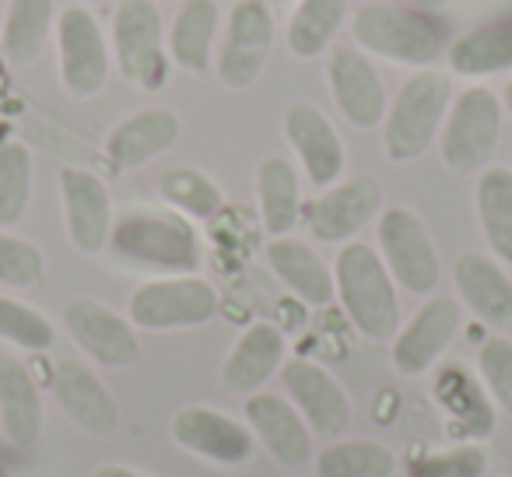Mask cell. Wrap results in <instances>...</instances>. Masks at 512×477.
I'll return each instance as SVG.
<instances>
[{
    "mask_svg": "<svg viewBox=\"0 0 512 477\" xmlns=\"http://www.w3.org/2000/svg\"><path fill=\"white\" fill-rule=\"evenodd\" d=\"M383 211V186L372 176L337 179L313 200H302V225L316 243H351Z\"/></svg>",
    "mask_w": 512,
    "mask_h": 477,
    "instance_id": "cell-9",
    "label": "cell"
},
{
    "mask_svg": "<svg viewBox=\"0 0 512 477\" xmlns=\"http://www.w3.org/2000/svg\"><path fill=\"white\" fill-rule=\"evenodd\" d=\"M113 50L120 74L141 92H158L169 81L162 15L151 0H120L113 11Z\"/></svg>",
    "mask_w": 512,
    "mask_h": 477,
    "instance_id": "cell-7",
    "label": "cell"
},
{
    "mask_svg": "<svg viewBox=\"0 0 512 477\" xmlns=\"http://www.w3.org/2000/svg\"><path fill=\"white\" fill-rule=\"evenodd\" d=\"M0 341L15 344L22 351H50L57 341V327L46 313L25 306V302L11 299V295H0Z\"/></svg>",
    "mask_w": 512,
    "mask_h": 477,
    "instance_id": "cell-37",
    "label": "cell"
},
{
    "mask_svg": "<svg viewBox=\"0 0 512 477\" xmlns=\"http://www.w3.org/2000/svg\"><path fill=\"white\" fill-rule=\"evenodd\" d=\"M285 137L292 144V151L299 155L302 172L313 186L327 190L341 179L344 165H348V151L337 134V127L330 123L327 113L313 106V102H295L285 113Z\"/></svg>",
    "mask_w": 512,
    "mask_h": 477,
    "instance_id": "cell-20",
    "label": "cell"
},
{
    "mask_svg": "<svg viewBox=\"0 0 512 477\" xmlns=\"http://www.w3.org/2000/svg\"><path fill=\"white\" fill-rule=\"evenodd\" d=\"M85 4H95V8H102V4H113V0H85Z\"/></svg>",
    "mask_w": 512,
    "mask_h": 477,
    "instance_id": "cell-43",
    "label": "cell"
},
{
    "mask_svg": "<svg viewBox=\"0 0 512 477\" xmlns=\"http://www.w3.org/2000/svg\"><path fill=\"white\" fill-rule=\"evenodd\" d=\"M460 302L453 295H432L404 327L393 334L390 362L400 376H425L460 334Z\"/></svg>",
    "mask_w": 512,
    "mask_h": 477,
    "instance_id": "cell-14",
    "label": "cell"
},
{
    "mask_svg": "<svg viewBox=\"0 0 512 477\" xmlns=\"http://www.w3.org/2000/svg\"><path fill=\"white\" fill-rule=\"evenodd\" d=\"M477 372L488 390L491 404L512 414V341L505 334H491L477 351Z\"/></svg>",
    "mask_w": 512,
    "mask_h": 477,
    "instance_id": "cell-39",
    "label": "cell"
},
{
    "mask_svg": "<svg viewBox=\"0 0 512 477\" xmlns=\"http://www.w3.org/2000/svg\"><path fill=\"white\" fill-rule=\"evenodd\" d=\"M64 330L95 365L106 369H130L141 358L137 327L116 309L102 306L95 299H71L60 313Z\"/></svg>",
    "mask_w": 512,
    "mask_h": 477,
    "instance_id": "cell-13",
    "label": "cell"
},
{
    "mask_svg": "<svg viewBox=\"0 0 512 477\" xmlns=\"http://www.w3.org/2000/svg\"><path fill=\"white\" fill-rule=\"evenodd\" d=\"M256 200H260V218L264 228L281 239L292 235V228L302 221V190L295 165L285 155H267L256 169Z\"/></svg>",
    "mask_w": 512,
    "mask_h": 477,
    "instance_id": "cell-27",
    "label": "cell"
},
{
    "mask_svg": "<svg viewBox=\"0 0 512 477\" xmlns=\"http://www.w3.org/2000/svg\"><path fill=\"white\" fill-rule=\"evenodd\" d=\"M274 43V15L264 0H239L228 11V32L221 53L214 60L218 67V81L232 92L253 85L267 67Z\"/></svg>",
    "mask_w": 512,
    "mask_h": 477,
    "instance_id": "cell-11",
    "label": "cell"
},
{
    "mask_svg": "<svg viewBox=\"0 0 512 477\" xmlns=\"http://www.w3.org/2000/svg\"><path fill=\"white\" fill-rule=\"evenodd\" d=\"M502 109L512 116V78H509V85H505V92H502Z\"/></svg>",
    "mask_w": 512,
    "mask_h": 477,
    "instance_id": "cell-42",
    "label": "cell"
},
{
    "mask_svg": "<svg viewBox=\"0 0 512 477\" xmlns=\"http://www.w3.org/2000/svg\"><path fill=\"white\" fill-rule=\"evenodd\" d=\"M32 183H36L32 151L22 141H4L0 144V228H11L25 218L32 204Z\"/></svg>",
    "mask_w": 512,
    "mask_h": 477,
    "instance_id": "cell-35",
    "label": "cell"
},
{
    "mask_svg": "<svg viewBox=\"0 0 512 477\" xmlns=\"http://www.w3.org/2000/svg\"><path fill=\"white\" fill-rule=\"evenodd\" d=\"M60 81L71 99H92L109 81V46L88 8L60 11L57 29Z\"/></svg>",
    "mask_w": 512,
    "mask_h": 477,
    "instance_id": "cell-12",
    "label": "cell"
},
{
    "mask_svg": "<svg viewBox=\"0 0 512 477\" xmlns=\"http://www.w3.org/2000/svg\"><path fill=\"white\" fill-rule=\"evenodd\" d=\"M400 467H404V477H484L488 453L477 442H456L446 449L414 446Z\"/></svg>",
    "mask_w": 512,
    "mask_h": 477,
    "instance_id": "cell-36",
    "label": "cell"
},
{
    "mask_svg": "<svg viewBox=\"0 0 512 477\" xmlns=\"http://www.w3.org/2000/svg\"><path fill=\"white\" fill-rule=\"evenodd\" d=\"M0 477H15V474H11V470L4 467V463H0Z\"/></svg>",
    "mask_w": 512,
    "mask_h": 477,
    "instance_id": "cell-44",
    "label": "cell"
},
{
    "mask_svg": "<svg viewBox=\"0 0 512 477\" xmlns=\"http://www.w3.org/2000/svg\"><path fill=\"white\" fill-rule=\"evenodd\" d=\"M50 390L60 411L88 435H113L120 428V404L109 386L78 358H57L50 369Z\"/></svg>",
    "mask_w": 512,
    "mask_h": 477,
    "instance_id": "cell-18",
    "label": "cell"
},
{
    "mask_svg": "<svg viewBox=\"0 0 512 477\" xmlns=\"http://www.w3.org/2000/svg\"><path fill=\"white\" fill-rule=\"evenodd\" d=\"M109 253L130 267L162 274H193L200 267V243L190 218L172 207H127L113 218Z\"/></svg>",
    "mask_w": 512,
    "mask_h": 477,
    "instance_id": "cell-1",
    "label": "cell"
},
{
    "mask_svg": "<svg viewBox=\"0 0 512 477\" xmlns=\"http://www.w3.org/2000/svg\"><path fill=\"white\" fill-rule=\"evenodd\" d=\"M351 32L365 53L404 67H428L442 53L439 22H432L425 11L383 4V0L362 4L351 18Z\"/></svg>",
    "mask_w": 512,
    "mask_h": 477,
    "instance_id": "cell-4",
    "label": "cell"
},
{
    "mask_svg": "<svg viewBox=\"0 0 512 477\" xmlns=\"http://www.w3.org/2000/svg\"><path fill=\"white\" fill-rule=\"evenodd\" d=\"M88 477H151V474H141V470L127 467V463H102V467H95Z\"/></svg>",
    "mask_w": 512,
    "mask_h": 477,
    "instance_id": "cell-40",
    "label": "cell"
},
{
    "mask_svg": "<svg viewBox=\"0 0 512 477\" xmlns=\"http://www.w3.org/2000/svg\"><path fill=\"white\" fill-rule=\"evenodd\" d=\"M474 207L481 232L491 253L512 267V169L509 165H488L477 172Z\"/></svg>",
    "mask_w": 512,
    "mask_h": 477,
    "instance_id": "cell-30",
    "label": "cell"
},
{
    "mask_svg": "<svg viewBox=\"0 0 512 477\" xmlns=\"http://www.w3.org/2000/svg\"><path fill=\"white\" fill-rule=\"evenodd\" d=\"M397 453L379 439H337L313 456L316 477H397Z\"/></svg>",
    "mask_w": 512,
    "mask_h": 477,
    "instance_id": "cell-31",
    "label": "cell"
},
{
    "mask_svg": "<svg viewBox=\"0 0 512 477\" xmlns=\"http://www.w3.org/2000/svg\"><path fill=\"white\" fill-rule=\"evenodd\" d=\"M158 197L165 200V207H172L183 218H214L225 204L221 197V186L214 183L207 172L193 169V165H176V169H165L158 176Z\"/></svg>",
    "mask_w": 512,
    "mask_h": 477,
    "instance_id": "cell-33",
    "label": "cell"
},
{
    "mask_svg": "<svg viewBox=\"0 0 512 477\" xmlns=\"http://www.w3.org/2000/svg\"><path fill=\"white\" fill-rule=\"evenodd\" d=\"M267 264L278 274V281L302 299L306 306H330L337 299V285H334V267L320 257L309 243L302 239H292V235H281V239H271L267 246Z\"/></svg>",
    "mask_w": 512,
    "mask_h": 477,
    "instance_id": "cell-24",
    "label": "cell"
},
{
    "mask_svg": "<svg viewBox=\"0 0 512 477\" xmlns=\"http://www.w3.org/2000/svg\"><path fill=\"white\" fill-rule=\"evenodd\" d=\"M43 393L32 369L18 358H0V432L11 446L25 449L43 435Z\"/></svg>",
    "mask_w": 512,
    "mask_h": 477,
    "instance_id": "cell-25",
    "label": "cell"
},
{
    "mask_svg": "<svg viewBox=\"0 0 512 477\" xmlns=\"http://www.w3.org/2000/svg\"><path fill=\"white\" fill-rule=\"evenodd\" d=\"M281 383H285V397L316 435L341 439V432L351 425V397L334 379V372L313 358H292L281 365Z\"/></svg>",
    "mask_w": 512,
    "mask_h": 477,
    "instance_id": "cell-15",
    "label": "cell"
},
{
    "mask_svg": "<svg viewBox=\"0 0 512 477\" xmlns=\"http://www.w3.org/2000/svg\"><path fill=\"white\" fill-rule=\"evenodd\" d=\"M414 11H425V15H432V11H439V8H446L449 0H407Z\"/></svg>",
    "mask_w": 512,
    "mask_h": 477,
    "instance_id": "cell-41",
    "label": "cell"
},
{
    "mask_svg": "<svg viewBox=\"0 0 512 477\" xmlns=\"http://www.w3.org/2000/svg\"><path fill=\"white\" fill-rule=\"evenodd\" d=\"M246 425L256 442L281 463V467H306L313 463V428L306 425L295 404L281 393L256 390L246 397Z\"/></svg>",
    "mask_w": 512,
    "mask_h": 477,
    "instance_id": "cell-19",
    "label": "cell"
},
{
    "mask_svg": "<svg viewBox=\"0 0 512 477\" xmlns=\"http://www.w3.org/2000/svg\"><path fill=\"white\" fill-rule=\"evenodd\" d=\"M53 15H57V0H11L4 32H0V50L8 64L25 67L43 53L46 36L53 29Z\"/></svg>",
    "mask_w": 512,
    "mask_h": 477,
    "instance_id": "cell-32",
    "label": "cell"
},
{
    "mask_svg": "<svg viewBox=\"0 0 512 477\" xmlns=\"http://www.w3.org/2000/svg\"><path fill=\"white\" fill-rule=\"evenodd\" d=\"M435 400L449 414V428L463 435V442L488 439L495 428V407L488 390H481V379L470 376L463 365H446L435 379Z\"/></svg>",
    "mask_w": 512,
    "mask_h": 477,
    "instance_id": "cell-26",
    "label": "cell"
},
{
    "mask_svg": "<svg viewBox=\"0 0 512 477\" xmlns=\"http://www.w3.org/2000/svg\"><path fill=\"white\" fill-rule=\"evenodd\" d=\"M348 15V0H299L292 22H288V50L299 60H313L334 43Z\"/></svg>",
    "mask_w": 512,
    "mask_h": 477,
    "instance_id": "cell-34",
    "label": "cell"
},
{
    "mask_svg": "<svg viewBox=\"0 0 512 477\" xmlns=\"http://www.w3.org/2000/svg\"><path fill=\"white\" fill-rule=\"evenodd\" d=\"M221 11L218 0H183L172 18L169 50L172 60L186 74H207L211 71V43L218 32Z\"/></svg>",
    "mask_w": 512,
    "mask_h": 477,
    "instance_id": "cell-29",
    "label": "cell"
},
{
    "mask_svg": "<svg viewBox=\"0 0 512 477\" xmlns=\"http://www.w3.org/2000/svg\"><path fill=\"white\" fill-rule=\"evenodd\" d=\"M502 99L491 88L474 85L463 88L442 120L439 130V155L442 165L456 176H477L488 169L491 155L502 137Z\"/></svg>",
    "mask_w": 512,
    "mask_h": 477,
    "instance_id": "cell-5",
    "label": "cell"
},
{
    "mask_svg": "<svg viewBox=\"0 0 512 477\" xmlns=\"http://www.w3.org/2000/svg\"><path fill=\"white\" fill-rule=\"evenodd\" d=\"M60 200H64V221L71 235L74 250L95 253L109 250V235H113V197L102 176L92 169L67 165L60 172Z\"/></svg>",
    "mask_w": 512,
    "mask_h": 477,
    "instance_id": "cell-17",
    "label": "cell"
},
{
    "mask_svg": "<svg viewBox=\"0 0 512 477\" xmlns=\"http://www.w3.org/2000/svg\"><path fill=\"white\" fill-rule=\"evenodd\" d=\"M327 85L334 95V106L341 109V116L351 127L372 130L386 120V109H390L386 85L362 50L337 46L327 60Z\"/></svg>",
    "mask_w": 512,
    "mask_h": 477,
    "instance_id": "cell-16",
    "label": "cell"
},
{
    "mask_svg": "<svg viewBox=\"0 0 512 477\" xmlns=\"http://www.w3.org/2000/svg\"><path fill=\"white\" fill-rule=\"evenodd\" d=\"M379 239V257H383L386 271L393 274L404 292L411 295H432L442 278V260L435 250L432 235H428L425 221L411 211V207H386L379 211L376 225Z\"/></svg>",
    "mask_w": 512,
    "mask_h": 477,
    "instance_id": "cell-8",
    "label": "cell"
},
{
    "mask_svg": "<svg viewBox=\"0 0 512 477\" xmlns=\"http://www.w3.org/2000/svg\"><path fill=\"white\" fill-rule=\"evenodd\" d=\"M183 134V120L169 106H148L130 113L106 134V158L113 169H137L162 151H169Z\"/></svg>",
    "mask_w": 512,
    "mask_h": 477,
    "instance_id": "cell-22",
    "label": "cell"
},
{
    "mask_svg": "<svg viewBox=\"0 0 512 477\" xmlns=\"http://www.w3.org/2000/svg\"><path fill=\"white\" fill-rule=\"evenodd\" d=\"M218 288L200 274H169L144 281L127 302V320L137 330H190L218 316Z\"/></svg>",
    "mask_w": 512,
    "mask_h": 477,
    "instance_id": "cell-6",
    "label": "cell"
},
{
    "mask_svg": "<svg viewBox=\"0 0 512 477\" xmlns=\"http://www.w3.org/2000/svg\"><path fill=\"white\" fill-rule=\"evenodd\" d=\"M46 281V257L36 243L22 235L0 232V285L8 288H39Z\"/></svg>",
    "mask_w": 512,
    "mask_h": 477,
    "instance_id": "cell-38",
    "label": "cell"
},
{
    "mask_svg": "<svg viewBox=\"0 0 512 477\" xmlns=\"http://www.w3.org/2000/svg\"><path fill=\"white\" fill-rule=\"evenodd\" d=\"M449 67L463 78H484L512 67V15H502L495 22H484L477 29L463 32L449 46Z\"/></svg>",
    "mask_w": 512,
    "mask_h": 477,
    "instance_id": "cell-28",
    "label": "cell"
},
{
    "mask_svg": "<svg viewBox=\"0 0 512 477\" xmlns=\"http://www.w3.org/2000/svg\"><path fill=\"white\" fill-rule=\"evenodd\" d=\"M172 442L183 453L207 460L214 467H246L256 456V435L246 421L207 404H190L176 411L169 425Z\"/></svg>",
    "mask_w": 512,
    "mask_h": 477,
    "instance_id": "cell-10",
    "label": "cell"
},
{
    "mask_svg": "<svg viewBox=\"0 0 512 477\" xmlns=\"http://www.w3.org/2000/svg\"><path fill=\"white\" fill-rule=\"evenodd\" d=\"M453 281L460 302L484 323V327H512V278L498 257L467 250L456 257Z\"/></svg>",
    "mask_w": 512,
    "mask_h": 477,
    "instance_id": "cell-21",
    "label": "cell"
},
{
    "mask_svg": "<svg viewBox=\"0 0 512 477\" xmlns=\"http://www.w3.org/2000/svg\"><path fill=\"white\" fill-rule=\"evenodd\" d=\"M334 285L358 334L369 341H393V334L400 330L397 281L386 271L376 246L358 239L344 243L334 260Z\"/></svg>",
    "mask_w": 512,
    "mask_h": 477,
    "instance_id": "cell-2",
    "label": "cell"
},
{
    "mask_svg": "<svg viewBox=\"0 0 512 477\" xmlns=\"http://www.w3.org/2000/svg\"><path fill=\"white\" fill-rule=\"evenodd\" d=\"M285 365V334L267 320L249 323L221 362V386L232 393H256Z\"/></svg>",
    "mask_w": 512,
    "mask_h": 477,
    "instance_id": "cell-23",
    "label": "cell"
},
{
    "mask_svg": "<svg viewBox=\"0 0 512 477\" xmlns=\"http://www.w3.org/2000/svg\"><path fill=\"white\" fill-rule=\"evenodd\" d=\"M453 102V85L442 71L421 67L397 88L383 120V148L390 162H414L435 144Z\"/></svg>",
    "mask_w": 512,
    "mask_h": 477,
    "instance_id": "cell-3",
    "label": "cell"
}]
</instances>
